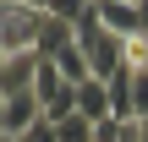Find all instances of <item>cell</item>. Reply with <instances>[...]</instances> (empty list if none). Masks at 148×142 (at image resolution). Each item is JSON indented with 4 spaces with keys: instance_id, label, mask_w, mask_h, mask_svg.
Here are the masks:
<instances>
[{
    "instance_id": "cell-6",
    "label": "cell",
    "mask_w": 148,
    "mask_h": 142,
    "mask_svg": "<svg viewBox=\"0 0 148 142\" xmlns=\"http://www.w3.org/2000/svg\"><path fill=\"white\" fill-rule=\"evenodd\" d=\"M104 88H110V109H115V120H121V126H137V104H132V88H137V71L126 66V71H115V77H110Z\"/></svg>"
},
{
    "instance_id": "cell-7",
    "label": "cell",
    "mask_w": 148,
    "mask_h": 142,
    "mask_svg": "<svg viewBox=\"0 0 148 142\" xmlns=\"http://www.w3.org/2000/svg\"><path fill=\"white\" fill-rule=\"evenodd\" d=\"M77 115H82V120H93V126H99V120H115V109H110V88H104L99 77L77 88Z\"/></svg>"
},
{
    "instance_id": "cell-3",
    "label": "cell",
    "mask_w": 148,
    "mask_h": 142,
    "mask_svg": "<svg viewBox=\"0 0 148 142\" xmlns=\"http://www.w3.org/2000/svg\"><path fill=\"white\" fill-rule=\"evenodd\" d=\"M33 126H44V104H38V93L0 99V137H5V142H22Z\"/></svg>"
},
{
    "instance_id": "cell-10",
    "label": "cell",
    "mask_w": 148,
    "mask_h": 142,
    "mask_svg": "<svg viewBox=\"0 0 148 142\" xmlns=\"http://www.w3.org/2000/svg\"><path fill=\"white\" fill-rule=\"evenodd\" d=\"M137 5H143V33H148V0H137Z\"/></svg>"
},
{
    "instance_id": "cell-8",
    "label": "cell",
    "mask_w": 148,
    "mask_h": 142,
    "mask_svg": "<svg viewBox=\"0 0 148 142\" xmlns=\"http://www.w3.org/2000/svg\"><path fill=\"white\" fill-rule=\"evenodd\" d=\"M132 104H137V126L148 120V77L137 71V88H132Z\"/></svg>"
},
{
    "instance_id": "cell-5",
    "label": "cell",
    "mask_w": 148,
    "mask_h": 142,
    "mask_svg": "<svg viewBox=\"0 0 148 142\" xmlns=\"http://www.w3.org/2000/svg\"><path fill=\"white\" fill-rule=\"evenodd\" d=\"M38 66H44V55H5V60H0V99L33 93V82H38Z\"/></svg>"
},
{
    "instance_id": "cell-9",
    "label": "cell",
    "mask_w": 148,
    "mask_h": 142,
    "mask_svg": "<svg viewBox=\"0 0 148 142\" xmlns=\"http://www.w3.org/2000/svg\"><path fill=\"white\" fill-rule=\"evenodd\" d=\"M137 71H143V77H148V38H143V66H137Z\"/></svg>"
},
{
    "instance_id": "cell-1",
    "label": "cell",
    "mask_w": 148,
    "mask_h": 142,
    "mask_svg": "<svg viewBox=\"0 0 148 142\" xmlns=\"http://www.w3.org/2000/svg\"><path fill=\"white\" fill-rule=\"evenodd\" d=\"M77 49H82V60L93 66V77H99V82H110L115 71H126V44L99 22V5H88V11H82V22H77Z\"/></svg>"
},
{
    "instance_id": "cell-4",
    "label": "cell",
    "mask_w": 148,
    "mask_h": 142,
    "mask_svg": "<svg viewBox=\"0 0 148 142\" xmlns=\"http://www.w3.org/2000/svg\"><path fill=\"white\" fill-rule=\"evenodd\" d=\"M93 5H99V22H104L121 44L148 38V33H143V5H137V0H93Z\"/></svg>"
},
{
    "instance_id": "cell-2",
    "label": "cell",
    "mask_w": 148,
    "mask_h": 142,
    "mask_svg": "<svg viewBox=\"0 0 148 142\" xmlns=\"http://www.w3.org/2000/svg\"><path fill=\"white\" fill-rule=\"evenodd\" d=\"M38 27H44V0H5V11H0V60L5 55H38Z\"/></svg>"
}]
</instances>
